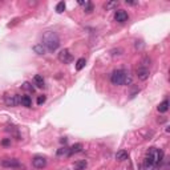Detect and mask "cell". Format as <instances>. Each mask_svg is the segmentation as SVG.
<instances>
[{
    "label": "cell",
    "mask_w": 170,
    "mask_h": 170,
    "mask_svg": "<svg viewBox=\"0 0 170 170\" xmlns=\"http://www.w3.org/2000/svg\"><path fill=\"white\" fill-rule=\"evenodd\" d=\"M162 161H164V152L157 148H149L146 155H145V160H143V165L146 169L158 167V165H161Z\"/></svg>",
    "instance_id": "obj_1"
},
{
    "label": "cell",
    "mask_w": 170,
    "mask_h": 170,
    "mask_svg": "<svg viewBox=\"0 0 170 170\" xmlns=\"http://www.w3.org/2000/svg\"><path fill=\"white\" fill-rule=\"evenodd\" d=\"M111 83L113 85H132V76L125 69H116L111 75Z\"/></svg>",
    "instance_id": "obj_2"
},
{
    "label": "cell",
    "mask_w": 170,
    "mask_h": 170,
    "mask_svg": "<svg viewBox=\"0 0 170 170\" xmlns=\"http://www.w3.org/2000/svg\"><path fill=\"white\" fill-rule=\"evenodd\" d=\"M41 44L47 48V51L55 52L60 45V39H59V36L56 35V32L48 31V32H45L44 35H43V43Z\"/></svg>",
    "instance_id": "obj_3"
},
{
    "label": "cell",
    "mask_w": 170,
    "mask_h": 170,
    "mask_svg": "<svg viewBox=\"0 0 170 170\" xmlns=\"http://www.w3.org/2000/svg\"><path fill=\"white\" fill-rule=\"evenodd\" d=\"M57 57H59V61H61L63 64H69L73 60V56H72V53L68 49H61Z\"/></svg>",
    "instance_id": "obj_4"
},
{
    "label": "cell",
    "mask_w": 170,
    "mask_h": 170,
    "mask_svg": "<svg viewBox=\"0 0 170 170\" xmlns=\"http://www.w3.org/2000/svg\"><path fill=\"white\" fill-rule=\"evenodd\" d=\"M0 165L3 167H8V169H16V167H20V162L15 158H6L0 161Z\"/></svg>",
    "instance_id": "obj_5"
},
{
    "label": "cell",
    "mask_w": 170,
    "mask_h": 170,
    "mask_svg": "<svg viewBox=\"0 0 170 170\" xmlns=\"http://www.w3.org/2000/svg\"><path fill=\"white\" fill-rule=\"evenodd\" d=\"M4 102H6L7 106H17L20 104V96L19 94H13V96H4Z\"/></svg>",
    "instance_id": "obj_6"
},
{
    "label": "cell",
    "mask_w": 170,
    "mask_h": 170,
    "mask_svg": "<svg viewBox=\"0 0 170 170\" xmlns=\"http://www.w3.org/2000/svg\"><path fill=\"white\" fill-rule=\"evenodd\" d=\"M136 75H137L138 80H141V81L148 80V78H149V76H150L149 68H148V66H142V65L138 66L137 71H136Z\"/></svg>",
    "instance_id": "obj_7"
},
{
    "label": "cell",
    "mask_w": 170,
    "mask_h": 170,
    "mask_svg": "<svg viewBox=\"0 0 170 170\" xmlns=\"http://www.w3.org/2000/svg\"><path fill=\"white\" fill-rule=\"evenodd\" d=\"M32 165L36 169H44V167L47 166V158H45V157H41V155H36L32 160Z\"/></svg>",
    "instance_id": "obj_8"
},
{
    "label": "cell",
    "mask_w": 170,
    "mask_h": 170,
    "mask_svg": "<svg viewBox=\"0 0 170 170\" xmlns=\"http://www.w3.org/2000/svg\"><path fill=\"white\" fill-rule=\"evenodd\" d=\"M128 19H129L128 12L124 11V9H118V11H116V13H114V20H116L117 23H125Z\"/></svg>",
    "instance_id": "obj_9"
},
{
    "label": "cell",
    "mask_w": 170,
    "mask_h": 170,
    "mask_svg": "<svg viewBox=\"0 0 170 170\" xmlns=\"http://www.w3.org/2000/svg\"><path fill=\"white\" fill-rule=\"evenodd\" d=\"M83 150V143H75V145H72L69 148V152H68V155H73L76 153H80Z\"/></svg>",
    "instance_id": "obj_10"
},
{
    "label": "cell",
    "mask_w": 170,
    "mask_h": 170,
    "mask_svg": "<svg viewBox=\"0 0 170 170\" xmlns=\"http://www.w3.org/2000/svg\"><path fill=\"white\" fill-rule=\"evenodd\" d=\"M88 166V162L85 160H80V161H76L73 165V169L75 170H85Z\"/></svg>",
    "instance_id": "obj_11"
},
{
    "label": "cell",
    "mask_w": 170,
    "mask_h": 170,
    "mask_svg": "<svg viewBox=\"0 0 170 170\" xmlns=\"http://www.w3.org/2000/svg\"><path fill=\"white\" fill-rule=\"evenodd\" d=\"M20 104L25 108H31L32 105V99L29 96H20Z\"/></svg>",
    "instance_id": "obj_12"
},
{
    "label": "cell",
    "mask_w": 170,
    "mask_h": 170,
    "mask_svg": "<svg viewBox=\"0 0 170 170\" xmlns=\"http://www.w3.org/2000/svg\"><path fill=\"white\" fill-rule=\"evenodd\" d=\"M33 83H35V85L37 88H44L45 87L44 78H43V76H40V75H36L35 77H33Z\"/></svg>",
    "instance_id": "obj_13"
},
{
    "label": "cell",
    "mask_w": 170,
    "mask_h": 170,
    "mask_svg": "<svg viewBox=\"0 0 170 170\" xmlns=\"http://www.w3.org/2000/svg\"><path fill=\"white\" fill-rule=\"evenodd\" d=\"M32 49H33V52H35V53H37V55H44L45 52H47V48H45L41 43H40V44L33 45Z\"/></svg>",
    "instance_id": "obj_14"
},
{
    "label": "cell",
    "mask_w": 170,
    "mask_h": 170,
    "mask_svg": "<svg viewBox=\"0 0 170 170\" xmlns=\"http://www.w3.org/2000/svg\"><path fill=\"white\" fill-rule=\"evenodd\" d=\"M157 109H158L160 113H166V112L169 111V101H167V100H164V101L158 105Z\"/></svg>",
    "instance_id": "obj_15"
},
{
    "label": "cell",
    "mask_w": 170,
    "mask_h": 170,
    "mask_svg": "<svg viewBox=\"0 0 170 170\" xmlns=\"http://www.w3.org/2000/svg\"><path fill=\"white\" fill-rule=\"evenodd\" d=\"M116 160L117 161H125V160H128V152H125V150H120V152L116 153Z\"/></svg>",
    "instance_id": "obj_16"
},
{
    "label": "cell",
    "mask_w": 170,
    "mask_h": 170,
    "mask_svg": "<svg viewBox=\"0 0 170 170\" xmlns=\"http://www.w3.org/2000/svg\"><path fill=\"white\" fill-rule=\"evenodd\" d=\"M85 64H87V60L84 59V57L78 59V60H77V63H76V69H77V71H81V69L85 66Z\"/></svg>",
    "instance_id": "obj_17"
},
{
    "label": "cell",
    "mask_w": 170,
    "mask_h": 170,
    "mask_svg": "<svg viewBox=\"0 0 170 170\" xmlns=\"http://www.w3.org/2000/svg\"><path fill=\"white\" fill-rule=\"evenodd\" d=\"M117 7H118V1H109V3H106L104 6V8L106 9V11H109V9L117 8Z\"/></svg>",
    "instance_id": "obj_18"
},
{
    "label": "cell",
    "mask_w": 170,
    "mask_h": 170,
    "mask_svg": "<svg viewBox=\"0 0 170 170\" xmlns=\"http://www.w3.org/2000/svg\"><path fill=\"white\" fill-rule=\"evenodd\" d=\"M64 11H65V3H64V1L57 3V6H56V12L57 13H63Z\"/></svg>",
    "instance_id": "obj_19"
},
{
    "label": "cell",
    "mask_w": 170,
    "mask_h": 170,
    "mask_svg": "<svg viewBox=\"0 0 170 170\" xmlns=\"http://www.w3.org/2000/svg\"><path fill=\"white\" fill-rule=\"evenodd\" d=\"M23 89L29 90V92H35V88H33L29 83H24V84H23Z\"/></svg>",
    "instance_id": "obj_20"
},
{
    "label": "cell",
    "mask_w": 170,
    "mask_h": 170,
    "mask_svg": "<svg viewBox=\"0 0 170 170\" xmlns=\"http://www.w3.org/2000/svg\"><path fill=\"white\" fill-rule=\"evenodd\" d=\"M85 12H87V13H90V12L93 11V4L90 3V1H87V4H85Z\"/></svg>",
    "instance_id": "obj_21"
},
{
    "label": "cell",
    "mask_w": 170,
    "mask_h": 170,
    "mask_svg": "<svg viewBox=\"0 0 170 170\" xmlns=\"http://www.w3.org/2000/svg\"><path fill=\"white\" fill-rule=\"evenodd\" d=\"M68 152H69V148H61V149L57 150V155H63V154L68 155Z\"/></svg>",
    "instance_id": "obj_22"
},
{
    "label": "cell",
    "mask_w": 170,
    "mask_h": 170,
    "mask_svg": "<svg viewBox=\"0 0 170 170\" xmlns=\"http://www.w3.org/2000/svg\"><path fill=\"white\" fill-rule=\"evenodd\" d=\"M45 96H39V97H37V105H41V104H44L45 102Z\"/></svg>",
    "instance_id": "obj_23"
},
{
    "label": "cell",
    "mask_w": 170,
    "mask_h": 170,
    "mask_svg": "<svg viewBox=\"0 0 170 170\" xmlns=\"http://www.w3.org/2000/svg\"><path fill=\"white\" fill-rule=\"evenodd\" d=\"M11 143V138H6V140L1 141V145H4V146H7V145H9Z\"/></svg>",
    "instance_id": "obj_24"
},
{
    "label": "cell",
    "mask_w": 170,
    "mask_h": 170,
    "mask_svg": "<svg viewBox=\"0 0 170 170\" xmlns=\"http://www.w3.org/2000/svg\"><path fill=\"white\" fill-rule=\"evenodd\" d=\"M126 4H129V6H137V1H129V0H126Z\"/></svg>",
    "instance_id": "obj_25"
}]
</instances>
